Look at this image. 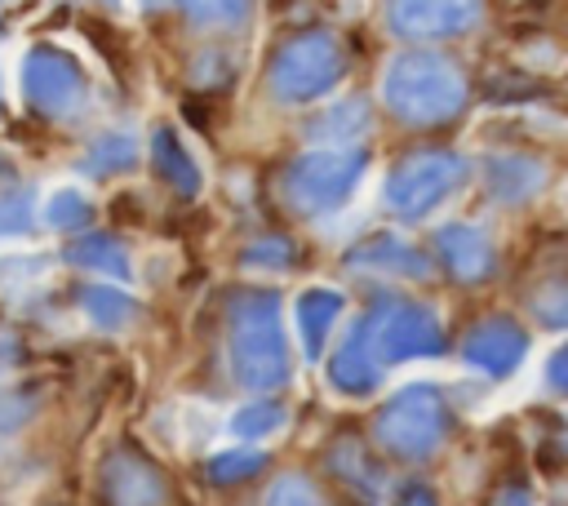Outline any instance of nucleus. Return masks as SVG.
Wrapping results in <instances>:
<instances>
[{
	"instance_id": "f257e3e1",
	"label": "nucleus",
	"mask_w": 568,
	"mask_h": 506,
	"mask_svg": "<svg viewBox=\"0 0 568 506\" xmlns=\"http://www.w3.org/2000/svg\"><path fill=\"white\" fill-rule=\"evenodd\" d=\"M226 355L244 391H275L288 382V342L280 320V297L266 289L235 293L226 311Z\"/></svg>"
},
{
	"instance_id": "f03ea898",
	"label": "nucleus",
	"mask_w": 568,
	"mask_h": 506,
	"mask_svg": "<svg viewBox=\"0 0 568 506\" xmlns=\"http://www.w3.org/2000/svg\"><path fill=\"white\" fill-rule=\"evenodd\" d=\"M382 98L404 124H444L466 107V75L444 53L408 49L390 58L382 75Z\"/></svg>"
},
{
	"instance_id": "7ed1b4c3",
	"label": "nucleus",
	"mask_w": 568,
	"mask_h": 506,
	"mask_svg": "<svg viewBox=\"0 0 568 506\" xmlns=\"http://www.w3.org/2000/svg\"><path fill=\"white\" fill-rule=\"evenodd\" d=\"M444 431H448V408H444L439 391L426 386V382H413V386L395 391L373 417L377 444L395 457H408V462L430 457L444 444Z\"/></svg>"
},
{
	"instance_id": "20e7f679",
	"label": "nucleus",
	"mask_w": 568,
	"mask_h": 506,
	"mask_svg": "<svg viewBox=\"0 0 568 506\" xmlns=\"http://www.w3.org/2000/svg\"><path fill=\"white\" fill-rule=\"evenodd\" d=\"M342 71H346V53H342L337 36L302 31V36L280 44L266 80H271V93L280 102H315L342 80Z\"/></svg>"
},
{
	"instance_id": "39448f33",
	"label": "nucleus",
	"mask_w": 568,
	"mask_h": 506,
	"mask_svg": "<svg viewBox=\"0 0 568 506\" xmlns=\"http://www.w3.org/2000/svg\"><path fill=\"white\" fill-rule=\"evenodd\" d=\"M364 169H368V151H359V146H320V151H306L288 164L284 195L302 213H333L337 204L351 200Z\"/></svg>"
},
{
	"instance_id": "423d86ee",
	"label": "nucleus",
	"mask_w": 568,
	"mask_h": 506,
	"mask_svg": "<svg viewBox=\"0 0 568 506\" xmlns=\"http://www.w3.org/2000/svg\"><path fill=\"white\" fill-rule=\"evenodd\" d=\"M466 182V160L453 151H413L386 178V209L399 217H426Z\"/></svg>"
},
{
	"instance_id": "0eeeda50",
	"label": "nucleus",
	"mask_w": 568,
	"mask_h": 506,
	"mask_svg": "<svg viewBox=\"0 0 568 506\" xmlns=\"http://www.w3.org/2000/svg\"><path fill=\"white\" fill-rule=\"evenodd\" d=\"M364 328H368V342H373V351H377L382 364L422 360V355H439V351H444V328H439V320H435L426 306L404 302V297L377 302V306L364 315Z\"/></svg>"
},
{
	"instance_id": "6e6552de",
	"label": "nucleus",
	"mask_w": 568,
	"mask_h": 506,
	"mask_svg": "<svg viewBox=\"0 0 568 506\" xmlns=\"http://www.w3.org/2000/svg\"><path fill=\"white\" fill-rule=\"evenodd\" d=\"M22 93L44 115H71L84 102V71L71 53L40 44L22 62Z\"/></svg>"
},
{
	"instance_id": "1a4fd4ad",
	"label": "nucleus",
	"mask_w": 568,
	"mask_h": 506,
	"mask_svg": "<svg viewBox=\"0 0 568 506\" xmlns=\"http://www.w3.org/2000/svg\"><path fill=\"white\" fill-rule=\"evenodd\" d=\"M479 0H386V27L404 40H453L479 22Z\"/></svg>"
},
{
	"instance_id": "9d476101",
	"label": "nucleus",
	"mask_w": 568,
	"mask_h": 506,
	"mask_svg": "<svg viewBox=\"0 0 568 506\" xmlns=\"http://www.w3.org/2000/svg\"><path fill=\"white\" fill-rule=\"evenodd\" d=\"M462 355H466V364H475L488 377H510L528 355V333L515 320L497 315V320H484L466 333Z\"/></svg>"
},
{
	"instance_id": "9b49d317",
	"label": "nucleus",
	"mask_w": 568,
	"mask_h": 506,
	"mask_svg": "<svg viewBox=\"0 0 568 506\" xmlns=\"http://www.w3.org/2000/svg\"><path fill=\"white\" fill-rule=\"evenodd\" d=\"M102 493L111 506H160L164 479L138 448H115L102 462Z\"/></svg>"
},
{
	"instance_id": "f8f14e48",
	"label": "nucleus",
	"mask_w": 568,
	"mask_h": 506,
	"mask_svg": "<svg viewBox=\"0 0 568 506\" xmlns=\"http://www.w3.org/2000/svg\"><path fill=\"white\" fill-rule=\"evenodd\" d=\"M328 382L342 391V395H373L377 391V382H382V360H377V351H373V342H368V328H364V320L342 337V346L333 351V360H328Z\"/></svg>"
},
{
	"instance_id": "ddd939ff",
	"label": "nucleus",
	"mask_w": 568,
	"mask_h": 506,
	"mask_svg": "<svg viewBox=\"0 0 568 506\" xmlns=\"http://www.w3.org/2000/svg\"><path fill=\"white\" fill-rule=\"evenodd\" d=\"M435 257L448 266L453 280H484L493 271V240L470 226V222H453L435 231Z\"/></svg>"
},
{
	"instance_id": "4468645a",
	"label": "nucleus",
	"mask_w": 568,
	"mask_h": 506,
	"mask_svg": "<svg viewBox=\"0 0 568 506\" xmlns=\"http://www.w3.org/2000/svg\"><path fill=\"white\" fill-rule=\"evenodd\" d=\"M351 266L359 271H386V275H426L430 271V257L422 249H413L408 240L399 235H368L364 244L351 249Z\"/></svg>"
},
{
	"instance_id": "2eb2a0df",
	"label": "nucleus",
	"mask_w": 568,
	"mask_h": 506,
	"mask_svg": "<svg viewBox=\"0 0 568 506\" xmlns=\"http://www.w3.org/2000/svg\"><path fill=\"white\" fill-rule=\"evenodd\" d=\"M337 315H342V293H337V289H306V293H297L293 320H297L306 360H320V351H324V342H328Z\"/></svg>"
},
{
	"instance_id": "dca6fc26",
	"label": "nucleus",
	"mask_w": 568,
	"mask_h": 506,
	"mask_svg": "<svg viewBox=\"0 0 568 506\" xmlns=\"http://www.w3.org/2000/svg\"><path fill=\"white\" fill-rule=\"evenodd\" d=\"M151 160H155V173L182 191V195H195L200 191V164L191 160V151L182 146V138L173 129H155L151 133Z\"/></svg>"
},
{
	"instance_id": "f3484780",
	"label": "nucleus",
	"mask_w": 568,
	"mask_h": 506,
	"mask_svg": "<svg viewBox=\"0 0 568 506\" xmlns=\"http://www.w3.org/2000/svg\"><path fill=\"white\" fill-rule=\"evenodd\" d=\"M541 178H546L541 164H532L524 155H497V160H488V191L497 200H524V195H532L541 186Z\"/></svg>"
},
{
	"instance_id": "a211bd4d",
	"label": "nucleus",
	"mask_w": 568,
	"mask_h": 506,
	"mask_svg": "<svg viewBox=\"0 0 568 506\" xmlns=\"http://www.w3.org/2000/svg\"><path fill=\"white\" fill-rule=\"evenodd\" d=\"M67 257H71L75 266H89V271H102V275H115V280L129 275V253H124V244H120L115 235H102V231L80 235V240L67 249Z\"/></svg>"
},
{
	"instance_id": "6ab92c4d",
	"label": "nucleus",
	"mask_w": 568,
	"mask_h": 506,
	"mask_svg": "<svg viewBox=\"0 0 568 506\" xmlns=\"http://www.w3.org/2000/svg\"><path fill=\"white\" fill-rule=\"evenodd\" d=\"M364 129H368V107H364L359 98H351V102H337L333 111H324V115L311 124V138L351 146V142H355Z\"/></svg>"
},
{
	"instance_id": "aec40b11",
	"label": "nucleus",
	"mask_w": 568,
	"mask_h": 506,
	"mask_svg": "<svg viewBox=\"0 0 568 506\" xmlns=\"http://www.w3.org/2000/svg\"><path fill=\"white\" fill-rule=\"evenodd\" d=\"M195 27H213V31H231L240 22H248L253 0H173Z\"/></svg>"
},
{
	"instance_id": "412c9836",
	"label": "nucleus",
	"mask_w": 568,
	"mask_h": 506,
	"mask_svg": "<svg viewBox=\"0 0 568 506\" xmlns=\"http://www.w3.org/2000/svg\"><path fill=\"white\" fill-rule=\"evenodd\" d=\"M133 160H138V142H133L129 133H106V138H98V142L89 146L84 169H89L93 178H111V173L133 169Z\"/></svg>"
},
{
	"instance_id": "4be33fe9",
	"label": "nucleus",
	"mask_w": 568,
	"mask_h": 506,
	"mask_svg": "<svg viewBox=\"0 0 568 506\" xmlns=\"http://www.w3.org/2000/svg\"><path fill=\"white\" fill-rule=\"evenodd\" d=\"M80 306H84V315H89L98 328H124V324L133 320V297L120 293V289H106V284L84 289V293H80Z\"/></svg>"
},
{
	"instance_id": "5701e85b",
	"label": "nucleus",
	"mask_w": 568,
	"mask_h": 506,
	"mask_svg": "<svg viewBox=\"0 0 568 506\" xmlns=\"http://www.w3.org/2000/svg\"><path fill=\"white\" fill-rule=\"evenodd\" d=\"M284 417H288V413H284L280 399H248L244 408L231 413V435H240V439H262V435L280 431Z\"/></svg>"
},
{
	"instance_id": "b1692460",
	"label": "nucleus",
	"mask_w": 568,
	"mask_h": 506,
	"mask_svg": "<svg viewBox=\"0 0 568 506\" xmlns=\"http://www.w3.org/2000/svg\"><path fill=\"white\" fill-rule=\"evenodd\" d=\"M44 222H49L53 231H84V226L93 222V204H89L75 186H62V191L49 195V204H44Z\"/></svg>"
},
{
	"instance_id": "393cba45",
	"label": "nucleus",
	"mask_w": 568,
	"mask_h": 506,
	"mask_svg": "<svg viewBox=\"0 0 568 506\" xmlns=\"http://www.w3.org/2000/svg\"><path fill=\"white\" fill-rule=\"evenodd\" d=\"M262 466H266V453H257V448H235V453L209 457V479H213V484H240V479L257 475Z\"/></svg>"
},
{
	"instance_id": "a878e982",
	"label": "nucleus",
	"mask_w": 568,
	"mask_h": 506,
	"mask_svg": "<svg viewBox=\"0 0 568 506\" xmlns=\"http://www.w3.org/2000/svg\"><path fill=\"white\" fill-rule=\"evenodd\" d=\"M27 226H31V195L18 186L0 191V235H18Z\"/></svg>"
},
{
	"instance_id": "bb28decb",
	"label": "nucleus",
	"mask_w": 568,
	"mask_h": 506,
	"mask_svg": "<svg viewBox=\"0 0 568 506\" xmlns=\"http://www.w3.org/2000/svg\"><path fill=\"white\" fill-rule=\"evenodd\" d=\"M266 506H315V488L302 475H284V479L271 484Z\"/></svg>"
},
{
	"instance_id": "cd10ccee",
	"label": "nucleus",
	"mask_w": 568,
	"mask_h": 506,
	"mask_svg": "<svg viewBox=\"0 0 568 506\" xmlns=\"http://www.w3.org/2000/svg\"><path fill=\"white\" fill-rule=\"evenodd\" d=\"M288 257H293V244L288 240H257V244L244 249V262L248 266H266V271L288 266Z\"/></svg>"
},
{
	"instance_id": "c85d7f7f",
	"label": "nucleus",
	"mask_w": 568,
	"mask_h": 506,
	"mask_svg": "<svg viewBox=\"0 0 568 506\" xmlns=\"http://www.w3.org/2000/svg\"><path fill=\"white\" fill-rule=\"evenodd\" d=\"M546 382H550L559 395H568V346H559V351L550 355V364H546Z\"/></svg>"
},
{
	"instance_id": "c756f323",
	"label": "nucleus",
	"mask_w": 568,
	"mask_h": 506,
	"mask_svg": "<svg viewBox=\"0 0 568 506\" xmlns=\"http://www.w3.org/2000/svg\"><path fill=\"white\" fill-rule=\"evenodd\" d=\"M493 506H532V497H528V493H524V488H501V493H497V502H493Z\"/></svg>"
},
{
	"instance_id": "7c9ffc66",
	"label": "nucleus",
	"mask_w": 568,
	"mask_h": 506,
	"mask_svg": "<svg viewBox=\"0 0 568 506\" xmlns=\"http://www.w3.org/2000/svg\"><path fill=\"white\" fill-rule=\"evenodd\" d=\"M399 506H435V502H430V493H426V488H408V493L399 497Z\"/></svg>"
},
{
	"instance_id": "2f4dec72",
	"label": "nucleus",
	"mask_w": 568,
	"mask_h": 506,
	"mask_svg": "<svg viewBox=\"0 0 568 506\" xmlns=\"http://www.w3.org/2000/svg\"><path fill=\"white\" fill-rule=\"evenodd\" d=\"M4 182H13V164L0 155V186H4Z\"/></svg>"
}]
</instances>
